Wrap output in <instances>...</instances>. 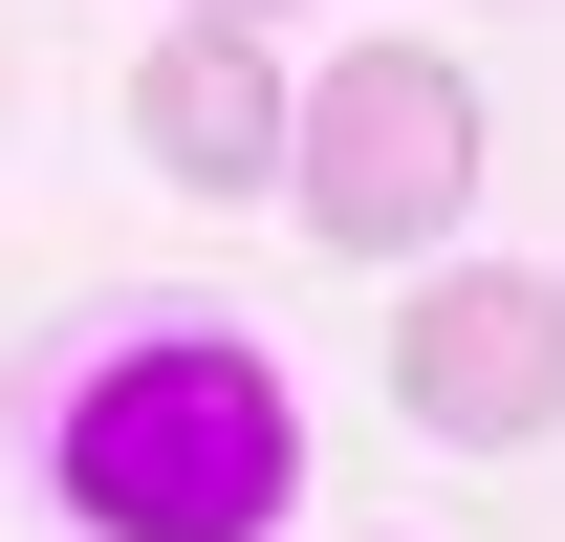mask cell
<instances>
[{"instance_id": "obj_1", "label": "cell", "mask_w": 565, "mask_h": 542, "mask_svg": "<svg viewBox=\"0 0 565 542\" xmlns=\"http://www.w3.org/2000/svg\"><path fill=\"white\" fill-rule=\"evenodd\" d=\"M44 477H66L87 542H282L305 412H282V369H262L239 326H131V347H87Z\"/></svg>"}, {"instance_id": "obj_2", "label": "cell", "mask_w": 565, "mask_h": 542, "mask_svg": "<svg viewBox=\"0 0 565 542\" xmlns=\"http://www.w3.org/2000/svg\"><path fill=\"white\" fill-rule=\"evenodd\" d=\"M479 66L457 44H327V66L282 87V196H305V239L327 261H435L457 217H479Z\"/></svg>"}, {"instance_id": "obj_3", "label": "cell", "mask_w": 565, "mask_h": 542, "mask_svg": "<svg viewBox=\"0 0 565 542\" xmlns=\"http://www.w3.org/2000/svg\"><path fill=\"white\" fill-rule=\"evenodd\" d=\"M392 412L414 434H457V456H522V434H565V282L544 261H457L392 304Z\"/></svg>"}, {"instance_id": "obj_4", "label": "cell", "mask_w": 565, "mask_h": 542, "mask_svg": "<svg viewBox=\"0 0 565 542\" xmlns=\"http://www.w3.org/2000/svg\"><path fill=\"white\" fill-rule=\"evenodd\" d=\"M131 152L174 174V196H262V174H282V22H152Z\"/></svg>"}, {"instance_id": "obj_5", "label": "cell", "mask_w": 565, "mask_h": 542, "mask_svg": "<svg viewBox=\"0 0 565 542\" xmlns=\"http://www.w3.org/2000/svg\"><path fill=\"white\" fill-rule=\"evenodd\" d=\"M174 22H282V0H174Z\"/></svg>"}]
</instances>
